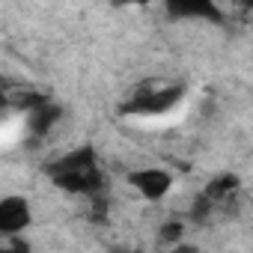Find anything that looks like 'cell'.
Returning a JSON list of instances; mask_svg holds the SVG:
<instances>
[{
	"label": "cell",
	"mask_w": 253,
	"mask_h": 253,
	"mask_svg": "<svg viewBox=\"0 0 253 253\" xmlns=\"http://www.w3.org/2000/svg\"><path fill=\"white\" fill-rule=\"evenodd\" d=\"M185 86L182 84H146L140 86L131 101L125 104L122 113H131V116H161L170 113L173 107H179L185 101Z\"/></svg>",
	"instance_id": "obj_2"
},
{
	"label": "cell",
	"mask_w": 253,
	"mask_h": 253,
	"mask_svg": "<svg viewBox=\"0 0 253 253\" xmlns=\"http://www.w3.org/2000/svg\"><path fill=\"white\" fill-rule=\"evenodd\" d=\"M125 182H128V188H134L143 200H149V203H161L173 191V185H176L173 173L164 170V167H140V170H131L128 176H125Z\"/></svg>",
	"instance_id": "obj_3"
},
{
	"label": "cell",
	"mask_w": 253,
	"mask_h": 253,
	"mask_svg": "<svg viewBox=\"0 0 253 253\" xmlns=\"http://www.w3.org/2000/svg\"><path fill=\"white\" fill-rule=\"evenodd\" d=\"M45 173L60 191L75 194V197H89L92 200L104 191V173H101L98 155L89 143L54 158L51 164H45Z\"/></svg>",
	"instance_id": "obj_1"
},
{
	"label": "cell",
	"mask_w": 253,
	"mask_h": 253,
	"mask_svg": "<svg viewBox=\"0 0 253 253\" xmlns=\"http://www.w3.org/2000/svg\"><path fill=\"white\" fill-rule=\"evenodd\" d=\"M238 188H241L238 176H232V173H220V176L209 179V185L203 188V194H206L211 203H217V209H220V206H229V203H232V197L238 194Z\"/></svg>",
	"instance_id": "obj_7"
},
{
	"label": "cell",
	"mask_w": 253,
	"mask_h": 253,
	"mask_svg": "<svg viewBox=\"0 0 253 253\" xmlns=\"http://www.w3.org/2000/svg\"><path fill=\"white\" fill-rule=\"evenodd\" d=\"M158 235H161V244H179L182 235H185V223H182V220H170V223L161 226Z\"/></svg>",
	"instance_id": "obj_8"
},
{
	"label": "cell",
	"mask_w": 253,
	"mask_h": 253,
	"mask_svg": "<svg viewBox=\"0 0 253 253\" xmlns=\"http://www.w3.org/2000/svg\"><path fill=\"white\" fill-rule=\"evenodd\" d=\"M30 223H33V211L27 197L9 194L0 200V235H21Z\"/></svg>",
	"instance_id": "obj_4"
},
{
	"label": "cell",
	"mask_w": 253,
	"mask_h": 253,
	"mask_svg": "<svg viewBox=\"0 0 253 253\" xmlns=\"http://www.w3.org/2000/svg\"><path fill=\"white\" fill-rule=\"evenodd\" d=\"M60 119H63V107L54 104L51 98H48L45 104H39V107H33V110L24 113V125H27V131H30L33 137H45L48 131H54V125H57Z\"/></svg>",
	"instance_id": "obj_6"
},
{
	"label": "cell",
	"mask_w": 253,
	"mask_h": 253,
	"mask_svg": "<svg viewBox=\"0 0 253 253\" xmlns=\"http://www.w3.org/2000/svg\"><path fill=\"white\" fill-rule=\"evenodd\" d=\"M119 6H140V3H149V0H113Z\"/></svg>",
	"instance_id": "obj_9"
},
{
	"label": "cell",
	"mask_w": 253,
	"mask_h": 253,
	"mask_svg": "<svg viewBox=\"0 0 253 253\" xmlns=\"http://www.w3.org/2000/svg\"><path fill=\"white\" fill-rule=\"evenodd\" d=\"M164 6L173 18H200V21H214V24L223 21L214 0H164Z\"/></svg>",
	"instance_id": "obj_5"
}]
</instances>
